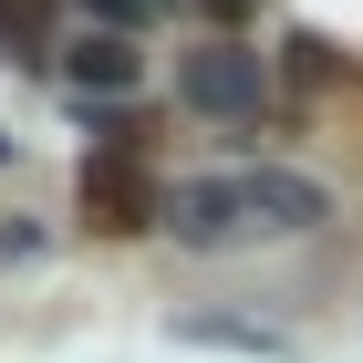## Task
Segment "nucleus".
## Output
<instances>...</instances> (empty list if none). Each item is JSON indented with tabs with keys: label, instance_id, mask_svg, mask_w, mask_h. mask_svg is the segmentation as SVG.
<instances>
[{
	"label": "nucleus",
	"instance_id": "nucleus-3",
	"mask_svg": "<svg viewBox=\"0 0 363 363\" xmlns=\"http://www.w3.org/2000/svg\"><path fill=\"white\" fill-rule=\"evenodd\" d=\"M187 104H197V114H228V125H250V114H259V62L239 52V42L187 52Z\"/></svg>",
	"mask_w": 363,
	"mask_h": 363
},
{
	"label": "nucleus",
	"instance_id": "nucleus-4",
	"mask_svg": "<svg viewBox=\"0 0 363 363\" xmlns=\"http://www.w3.org/2000/svg\"><path fill=\"white\" fill-rule=\"evenodd\" d=\"M62 73H73L84 94H125L145 73V52L125 42V31H84V42H62Z\"/></svg>",
	"mask_w": 363,
	"mask_h": 363
},
{
	"label": "nucleus",
	"instance_id": "nucleus-1",
	"mask_svg": "<svg viewBox=\"0 0 363 363\" xmlns=\"http://www.w3.org/2000/svg\"><path fill=\"white\" fill-rule=\"evenodd\" d=\"M333 218V197L311 187L301 167H239V177H187L167 197V228L197 250H239V239H280V228Z\"/></svg>",
	"mask_w": 363,
	"mask_h": 363
},
{
	"label": "nucleus",
	"instance_id": "nucleus-2",
	"mask_svg": "<svg viewBox=\"0 0 363 363\" xmlns=\"http://www.w3.org/2000/svg\"><path fill=\"white\" fill-rule=\"evenodd\" d=\"M73 208H84L94 239H135V228L167 218V197H156V177H145L135 145H94V156H84V187H73Z\"/></svg>",
	"mask_w": 363,
	"mask_h": 363
},
{
	"label": "nucleus",
	"instance_id": "nucleus-5",
	"mask_svg": "<svg viewBox=\"0 0 363 363\" xmlns=\"http://www.w3.org/2000/svg\"><path fill=\"white\" fill-rule=\"evenodd\" d=\"M0 62H62L52 0H0Z\"/></svg>",
	"mask_w": 363,
	"mask_h": 363
},
{
	"label": "nucleus",
	"instance_id": "nucleus-6",
	"mask_svg": "<svg viewBox=\"0 0 363 363\" xmlns=\"http://www.w3.org/2000/svg\"><path fill=\"white\" fill-rule=\"evenodd\" d=\"M197 11L218 21V42H228V31H239V21H250V0H197Z\"/></svg>",
	"mask_w": 363,
	"mask_h": 363
}]
</instances>
